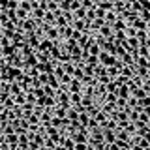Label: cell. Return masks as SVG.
I'll return each instance as SVG.
<instances>
[{"label":"cell","instance_id":"obj_18","mask_svg":"<svg viewBox=\"0 0 150 150\" xmlns=\"http://www.w3.org/2000/svg\"><path fill=\"white\" fill-rule=\"evenodd\" d=\"M21 92H25L23 86H21V83H19V81L11 83V96H17V94H21Z\"/></svg>","mask_w":150,"mask_h":150},{"label":"cell","instance_id":"obj_22","mask_svg":"<svg viewBox=\"0 0 150 150\" xmlns=\"http://www.w3.org/2000/svg\"><path fill=\"white\" fill-rule=\"evenodd\" d=\"M141 2V6H143V9H148L150 11V0H139Z\"/></svg>","mask_w":150,"mask_h":150},{"label":"cell","instance_id":"obj_19","mask_svg":"<svg viewBox=\"0 0 150 150\" xmlns=\"http://www.w3.org/2000/svg\"><path fill=\"white\" fill-rule=\"evenodd\" d=\"M83 94H71V105H81Z\"/></svg>","mask_w":150,"mask_h":150},{"label":"cell","instance_id":"obj_7","mask_svg":"<svg viewBox=\"0 0 150 150\" xmlns=\"http://www.w3.org/2000/svg\"><path fill=\"white\" fill-rule=\"evenodd\" d=\"M28 144H30V137H28V131H26V133H21V135H19V148L28 150Z\"/></svg>","mask_w":150,"mask_h":150},{"label":"cell","instance_id":"obj_24","mask_svg":"<svg viewBox=\"0 0 150 150\" xmlns=\"http://www.w3.org/2000/svg\"><path fill=\"white\" fill-rule=\"evenodd\" d=\"M40 150H47V148H45V146H41V148H40Z\"/></svg>","mask_w":150,"mask_h":150},{"label":"cell","instance_id":"obj_9","mask_svg":"<svg viewBox=\"0 0 150 150\" xmlns=\"http://www.w3.org/2000/svg\"><path fill=\"white\" fill-rule=\"evenodd\" d=\"M19 51H17V47L15 45H2V56H13V54H17Z\"/></svg>","mask_w":150,"mask_h":150},{"label":"cell","instance_id":"obj_13","mask_svg":"<svg viewBox=\"0 0 150 150\" xmlns=\"http://www.w3.org/2000/svg\"><path fill=\"white\" fill-rule=\"evenodd\" d=\"M60 64L64 66V71L73 77V73H75V66H77V64H73V62H60Z\"/></svg>","mask_w":150,"mask_h":150},{"label":"cell","instance_id":"obj_4","mask_svg":"<svg viewBox=\"0 0 150 150\" xmlns=\"http://www.w3.org/2000/svg\"><path fill=\"white\" fill-rule=\"evenodd\" d=\"M83 88H84V84L79 79H71V83L68 84V90L71 94H83Z\"/></svg>","mask_w":150,"mask_h":150},{"label":"cell","instance_id":"obj_8","mask_svg":"<svg viewBox=\"0 0 150 150\" xmlns=\"http://www.w3.org/2000/svg\"><path fill=\"white\" fill-rule=\"evenodd\" d=\"M116 139H118V135H116V129H105V143H107V144L116 143Z\"/></svg>","mask_w":150,"mask_h":150},{"label":"cell","instance_id":"obj_1","mask_svg":"<svg viewBox=\"0 0 150 150\" xmlns=\"http://www.w3.org/2000/svg\"><path fill=\"white\" fill-rule=\"evenodd\" d=\"M116 62H118V56L116 54H111V53H107V51H101L100 53V64L101 66L111 68V66H116Z\"/></svg>","mask_w":150,"mask_h":150},{"label":"cell","instance_id":"obj_17","mask_svg":"<svg viewBox=\"0 0 150 150\" xmlns=\"http://www.w3.org/2000/svg\"><path fill=\"white\" fill-rule=\"evenodd\" d=\"M2 30V36L4 38H9V40H13V36H15L17 28H0Z\"/></svg>","mask_w":150,"mask_h":150},{"label":"cell","instance_id":"obj_3","mask_svg":"<svg viewBox=\"0 0 150 150\" xmlns=\"http://www.w3.org/2000/svg\"><path fill=\"white\" fill-rule=\"evenodd\" d=\"M38 64H40V58H38V53L25 56V71H26V69H30V68H38Z\"/></svg>","mask_w":150,"mask_h":150},{"label":"cell","instance_id":"obj_27","mask_svg":"<svg viewBox=\"0 0 150 150\" xmlns=\"http://www.w3.org/2000/svg\"><path fill=\"white\" fill-rule=\"evenodd\" d=\"M107 150H109V148H107Z\"/></svg>","mask_w":150,"mask_h":150},{"label":"cell","instance_id":"obj_23","mask_svg":"<svg viewBox=\"0 0 150 150\" xmlns=\"http://www.w3.org/2000/svg\"><path fill=\"white\" fill-rule=\"evenodd\" d=\"M109 150H122V148L118 146V143H112V144H109Z\"/></svg>","mask_w":150,"mask_h":150},{"label":"cell","instance_id":"obj_16","mask_svg":"<svg viewBox=\"0 0 150 150\" xmlns=\"http://www.w3.org/2000/svg\"><path fill=\"white\" fill-rule=\"evenodd\" d=\"M13 100H15L17 105H25L26 103V92H21V94H17V96H11Z\"/></svg>","mask_w":150,"mask_h":150},{"label":"cell","instance_id":"obj_10","mask_svg":"<svg viewBox=\"0 0 150 150\" xmlns=\"http://www.w3.org/2000/svg\"><path fill=\"white\" fill-rule=\"evenodd\" d=\"M131 96L137 98V100H143V98H146L148 94H146V90H144L143 86H139V88H133V90H131Z\"/></svg>","mask_w":150,"mask_h":150},{"label":"cell","instance_id":"obj_21","mask_svg":"<svg viewBox=\"0 0 150 150\" xmlns=\"http://www.w3.org/2000/svg\"><path fill=\"white\" fill-rule=\"evenodd\" d=\"M139 105H143V107H150V96L143 98V100H139Z\"/></svg>","mask_w":150,"mask_h":150},{"label":"cell","instance_id":"obj_15","mask_svg":"<svg viewBox=\"0 0 150 150\" xmlns=\"http://www.w3.org/2000/svg\"><path fill=\"white\" fill-rule=\"evenodd\" d=\"M90 120H92V116L88 115V112H81V115H79V122H81L83 126H86V128H88V124H90Z\"/></svg>","mask_w":150,"mask_h":150},{"label":"cell","instance_id":"obj_20","mask_svg":"<svg viewBox=\"0 0 150 150\" xmlns=\"http://www.w3.org/2000/svg\"><path fill=\"white\" fill-rule=\"evenodd\" d=\"M40 148H41L40 143H36V141H30V144H28V150H40Z\"/></svg>","mask_w":150,"mask_h":150},{"label":"cell","instance_id":"obj_25","mask_svg":"<svg viewBox=\"0 0 150 150\" xmlns=\"http://www.w3.org/2000/svg\"><path fill=\"white\" fill-rule=\"evenodd\" d=\"M9 150H13V148H9ZM17 150H19V148H17Z\"/></svg>","mask_w":150,"mask_h":150},{"label":"cell","instance_id":"obj_12","mask_svg":"<svg viewBox=\"0 0 150 150\" xmlns=\"http://www.w3.org/2000/svg\"><path fill=\"white\" fill-rule=\"evenodd\" d=\"M79 115H81V112L75 109V107H69V109H68V118H69V122H77L79 120Z\"/></svg>","mask_w":150,"mask_h":150},{"label":"cell","instance_id":"obj_6","mask_svg":"<svg viewBox=\"0 0 150 150\" xmlns=\"http://www.w3.org/2000/svg\"><path fill=\"white\" fill-rule=\"evenodd\" d=\"M54 45V41L53 40H49V38H43L41 40V43H40V47H38V53H43V51H51V47Z\"/></svg>","mask_w":150,"mask_h":150},{"label":"cell","instance_id":"obj_2","mask_svg":"<svg viewBox=\"0 0 150 150\" xmlns=\"http://www.w3.org/2000/svg\"><path fill=\"white\" fill-rule=\"evenodd\" d=\"M2 141H6V143H8L13 150L19 148V133H9V135H4V133H2Z\"/></svg>","mask_w":150,"mask_h":150},{"label":"cell","instance_id":"obj_11","mask_svg":"<svg viewBox=\"0 0 150 150\" xmlns=\"http://www.w3.org/2000/svg\"><path fill=\"white\" fill-rule=\"evenodd\" d=\"M131 26H135L137 30H148V23H146V21H143L141 17H137V19H135V21H133V25H131Z\"/></svg>","mask_w":150,"mask_h":150},{"label":"cell","instance_id":"obj_5","mask_svg":"<svg viewBox=\"0 0 150 150\" xmlns=\"http://www.w3.org/2000/svg\"><path fill=\"white\" fill-rule=\"evenodd\" d=\"M118 98H124V100H129L131 98V88H129V84L126 83V84H120L118 86Z\"/></svg>","mask_w":150,"mask_h":150},{"label":"cell","instance_id":"obj_14","mask_svg":"<svg viewBox=\"0 0 150 150\" xmlns=\"http://www.w3.org/2000/svg\"><path fill=\"white\" fill-rule=\"evenodd\" d=\"M84 62H86L88 66H92V68H96V66H100V56H96V54H90L88 58H84Z\"/></svg>","mask_w":150,"mask_h":150},{"label":"cell","instance_id":"obj_26","mask_svg":"<svg viewBox=\"0 0 150 150\" xmlns=\"http://www.w3.org/2000/svg\"><path fill=\"white\" fill-rule=\"evenodd\" d=\"M148 96H150V90H148Z\"/></svg>","mask_w":150,"mask_h":150}]
</instances>
